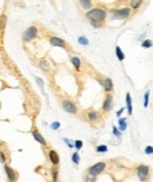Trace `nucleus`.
I'll use <instances>...</instances> for the list:
<instances>
[{"label": "nucleus", "instance_id": "nucleus-1", "mask_svg": "<svg viewBox=\"0 0 153 182\" xmlns=\"http://www.w3.org/2000/svg\"><path fill=\"white\" fill-rule=\"evenodd\" d=\"M85 17L90 20L92 26L99 28L104 26V22L107 18V11L103 7H93L92 9L86 12Z\"/></svg>", "mask_w": 153, "mask_h": 182}, {"label": "nucleus", "instance_id": "nucleus-2", "mask_svg": "<svg viewBox=\"0 0 153 182\" xmlns=\"http://www.w3.org/2000/svg\"><path fill=\"white\" fill-rule=\"evenodd\" d=\"M131 8L129 7H121V8H113L110 12L112 13L113 20H125L131 16Z\"/></svg>", "mask_w": 153, "mask_h": 182}, {"label": "nucleus", "instance_id": "nucleus-3", "mask_svg": "<svg viewBox=\"0 0 153 182\" xmlns=\"http://www.w3.org/2000/svg\"><path fill=\"white\" fill-rule=\"evenodd\" d=\"M137 175L139 182H147L150 179V167L146 164H139L137 167Z\"/></svg>", "mask_w": 153, "mask_h": 182}, {"label": "nucleus", "instance_id": "nucleus-4", "mask_svg": "<svg viewBox=\"0 0 153 182\" xmlns=\"http://www.w3.org/2000/svg\"><path fill=\"white\" fill-rule=\"evenodd\" d=\"M61 107H62L64 111H65L66 113H68V114H73L74 115V114L78 113V107H76L75 102L72 101L71 99H64L61 101Z\"/></svg>", "mask_w": 153, "mask_h": 182}, {"label": "nucleus", "instance_id": "nucleus-5", "mask_svg": "<svg viewBox=\"0 0 153 182\" xmlns=\"http://www.w3.org/2000/svg\"><path fill=\"white\" fill-rule=\"evenodd\" d=\"M38 36V27L37 26H30V27L22 33V41L30 42Z\"/></svg>", "mask_w": 153, "mask_h": 182}, {"label": "nucleus", "instance_id": "nucleus-6", "mask_svg": "<svg viewBox=\"0 0 153 182\" xmlns=\"http://www.w3.org/2000/svg\"><path fill=\"white\" fill-rule=\"evenodd\" d=\"M105 169H106V163L105 162H97V163H94L93 166H91L90 168H88L87 172H90L91 174L98 176L100 174H103L105 172Z\"/></svg>", "mask_w": 153, "mask_h": 182}, {"label": "nucleus", "instance_id": "nucleus-7", "mask_svg": "<svg viewBox=\"0 0 153 182\" xmlns=\"http://www.w3.org/2000/svg\"><path fill=\"white\" fill-rule=\"evenodd\" d=\"M99 84L101 85V87L104 88V90L107 93V94H111L114 89V85H113V81L110 78H103V79H99L98 80Z\"/></svg>", "mask_w": 153, "mask_h": 182}, {"label": "nucleus", "instance_id": "nucleus-8", "mask_svg": "<svg viewBox=\"0 0 153 182\" xmlns=\"http://www.w3.org/2000/svg\"><path fill=\"white\" fill-rule=\"evenodd\" d=\"M113 108V95L112 94H106L104 102H103V112L108 113Z\"/></svg>", "mask_w": 153, "mask_h": 182}, {"label": "nucleus", "instance_id": "nucleus-9", "mask_svg": "<svg viewBox=\"0 0 153 182\" xmlns=\"http://www.w3.org/2000/svg\"><path fill=\"white\" fill-rule=\"evenodd\" d=\"M49 44L54 47H61V48H67V44L65 40H62L59 36H51L49 38Z\"/></svg>", "mask_w": 153, "mask_h": 182}, {"label": "nucleus", "instance_id": "nucleus-10", "mask_svg": "<svg viewBox=\"0 0 153 182\" xmlns=\"http://www.w3.org/2000/svg\"><path fill=\"white\" fill-rule=\"evenodd\" d=\"M4 169H5V173H6L8 182H16V180H17V173H16V171L13 169V168H11L8 164H5L4 166Z\"/></svg>", "mask_w": 153, "mask_h": 182}, {"label": "nucleus", "instance_id": "nucleus-11", "mask_svg": "<svg viewBox=\"0 0 153 182\" xmlns=\"http://www.w3.org/2000/svg\"><path fill=\"white\" fill-rule=\"evenodd\" d=\"M48 159H49L51 163H52L54 167H57L59 164V162H60L59 154L54 149H49V152H48Z\"/></svg>", "mask_w": 153, "mask_h": 182}, {"label": "nucleus", "instance_id": "nucleus-12", "mask_svg": "<svg viewBox=\"0 0 153 182\" xmlns=\"http://www.w3.org/2000/svg\"><path fill=\"white\" fill-rule=\"evenodd\" d=\"M32 135H33L34 140L38 142V144H40L41 146H46V145H47V142H46L45 138L41 135V133L38 131V129H33V131H32Z\"/></svg>", "mask_w": 153, "mask_h": 182}, {"label": "nucleus", "instance_id": "nucleus-13", "mask_svg": "<svg viewBox=\"0 0 153 182\" xmlns=\"http://www.w3.org/2000/svg\"><path fill=\"white\" fill-rule=\"evenodd\" d=\"M86 115H87V119H88L90 122H95V121H98L100 119V113L98 111H95V109H90L86 113Z\"/></svg>", "mask_w": 153, "mask_h": 182}, {"label": "nucleus", "instance_id": "nucleus-14", "mask_svg": "<svg viewBox=\"0 0 153 182\" xmlns=\"http://www.w3.org/2000/svg\"><path fill=\"white\" fill-rule=\"evenodd\" d=\"M126 109L129 115H132L133 113V107H132V98L130 93H126Z\"/></svg>", "mask_w": 153, "mask_h": 182}, {"label": "nucleus", "instance_id": "nucleus-15", "mask_svg": "<svg viewBox=\"0 0 153 182\" xmlns=\"http://www.w3.org/2000/svg\"><path fill=\"white\" fill-rule=\"evenodd\" d=\"M71 62H72V65L74 66V68L76 71H80V68H81V60L78 57H71Z\"/></svg>", "mask_w": 153, "mask_h": 182}, {"label": "nucleus", "instance_id": "nucleus-16", "mask_svg": "<svg viewBox=\"0 0 153 182\" xmlns=\"http://www.w3.org/2000/svg\"><path fill=\"white\" fill-rule=\"evenodd\" d=\"M126 128H127L126 118H119V120H118V129L120 132H124V131H126Z\"/></svg>", "mask_w": 153, "mask_h": 182}, {"label": "nucleus", "instance_id": "nucleus-17", "mask_svg": "<svg viewBox=\"0 0 153 182\" xmlns=\"http://www.w3.org/2000/svg\"><path fill=\"white\" fill-rule=\"evenodd\" d=\"M143 4H144L143 0H132V1H130V8L131 9H139Z\"/></svg>", "mask_w": 153, "mask_h": 182}, {"label": "nucleus", "instance_id": "nucleus-18", "mask_svg": "<svg viewBox=\"0 0 153 182\" xmlns=\"http://www.w3.org/2000/svg\"><path fill=\"white\" fill-rule=\"evenodd\" d=\"M39 67H40L43 71L48 72V71L51 69V65H49V62H48L46 59H43V60L39 62Z\"/></svg>", "mask_w": 153, "mask_h": 182}, {"label": "nucleus", "instance_id": "nucleus-19", "mask_svg": "<svg viewBox=\"0 0 153 182\" xmlns=\"http://www.w3.org/2000/svg\"><path fill=\"white\" fill-rule=\"evenodd\" d=\"M79 4L83 6L84 9H92L93 8V4L92 1H88V0H79Z\"/></svg>", "mask_w": 153, "mask_h": 182}, {"label": "nucleus", "instance_id": "nucleus-20", "mask_svg": "<svg viewBox=\"0 0 153 182\" xmlns=\"http://www.w3.org/2000/svg\"><path fill=\"white\" fill-rule=\"evenodd\" d=\"M84 182H97V176L91 174L90 172H86L84 176Z\"/></svg>", "mask_w": 153, "mask_h": 182}, {"label": "nucleus", "instance_id": "nucleus-21", "mask_svg": "<svg viewBox=\"0 0 153 182\" xmlns=\"http://www.w3.org/2000/svg\"><path fill=\"white\" fill-rule=\"evenodd\" d=\"M116 55H117L119 61H124L125 60V54H124V52L121 51V48L119 46H116Z\"/></svg>", "mask_w": 153, "mask_h": 182}, {"label": "nucleus", "instance_id": "nucleus-22", "mask_svg": "<svg viewBox=\"0 0 153 182\" xmlns=\"http://www.w3.org/2000/svg\"><path fill=\"white\" fill-rule=\"evenodd\" d=\"M72 162L74 164H79L80 163V155H79V152H74L72 154Z\"/></svg>", "mask_w": 153, "mask_h": 182}, {"label": "nucleus", "instance_id": "nucleus-23", "mask_svg": "<svg viewBox=\"0 0 153 182\" xmlns=\"http://www.w3.org/2000/svg\"><path fill=\"white\" fill-rule=\"evenodd\" d=\"M78 42H79V45H81V46H88V44H90L88 39H87L86 36H84V35H81V36L78 38Z\"/></svg>", "mask_w": 153, "mask_h": 182}, {"label": "nucleus", "instance_id": "nucleus-24", "mask_svg": "<svg viewBox=\"0 0 153 182\" xmlns=\"http://www.w3.org/2000/svg\"><path fill=\"white\" fill-rule=\"evenodd\" d=\"M108 150V147L106 145H99L95 147V152L97 153H106Z\"/></svg>", "mask_w": 153, "mask_h": 182}, {"label": "nucleus", "instance_id": "nucleus-25", "mask_svg": "<svg viewBox=\"0 0 153 182\" xmlns=\"http://www.w3.org/2000/svg\"><path fill=\"white\" fill-rule=\"evenodd\" d=\"M152 46H153V42H152V40H150V39H145V40L141 42L143 48H151Z\"/></svg>", "mask_w": 153, "mask_h": 182}, {"label": "nucleus", "instance_id": "nucleus-26", "mask_svg": "<svg viewBox=\"0 0 153 182\" xmlns=\"http://www.w3.org/2000/svg\"><path fill=\"white\" fill-rule=\"evenodd\" d=\"M148 100H150V90H146V93L144 94V107H148Z\"/></svg>", "mask_w": 153, "mask_h": 182}, {"label": "nucleus", "instance_id": "nucleus-27", "mask_svg": "<svg viewBox=\"0 0 153 182\" xmlns=\"http://www.w3.org/2000/svg\"><path fill=\"white\" fill-rule=\"evenodd\" d=\"M35 81H37V84H38V86L40 87V89H41V92L45 94V89H44V81H43V79H40V78H38V76H35Z\"/></svg>", "mask_w": 153, "mask_h": 182}, {"label": "nucleus", "instance_id": "nucleus-28", "mask_svg": "<svg viewBox=\"0 0 153 182\" xmlns=\"http://www.w3.org/2000/svg\"><path fill=\"white\" fill-rule=\"evenodd\" d=\"M83 146H84V144H83L81 140H75V141H74V148L76 149V152L80 150V149L83 148Z\"/></svg>", "mask_w": 153, "mask_h": 182}, {"label": "nucleus", "instance_id": "nucleus-29", "mask_svg": "<svg viewBox=\"0 0 153 182\" xmlns=\"http://www.w3.org/2000/svg\"><path fill=\"white\" fill-rule=\"evenodd\" d=\"M64 142L67 145V147H70V148H74V142H72L70 139H67V138H64Z\"/></svg>", "mask_w": 153, "mask_h": 182}, {"label": "nucleus", "instance_id": "nucleus-30", "mask_svg": "<svg viewBox=\"0 0 153 182\" xmlns=\"http://www.w3.org/2000/svg\"><path fill=\"white\" fill-rule=\"evenodd\" d=\"M51 128H52L53 131H58V129L60 128V122H59V121L52 122V123H51Z\"/></svg>", "mask_w": 153, "mask_h": 182}, {"label": "nucleus", "instance_id": "nucleus-31", "mask_svg": "<svg viewBox=\"0 0 153 182\" xmlns=\"http://www.w3.org/2000/svg\"><path fill=\"white\" fill-rule=\"evenodd\" d=\"M113 134L116 135L118 139H120V138H121V132L119 131V129H118L116 126H113Z\"/></svg>", "mask_w": 153, "mask_h": 182}, {"label": "nucleus", "instance_id": "nucleus-32", "mask_svg": "<svg viewBox=\"0 0 153 182\" xmlns=\"http://www.w3.org/2000/svg\"><path fill=\"white\" fill-rule=\"evenodd\" d=\"M52 175H53V182H58V169L57 168H53Z\"/></svg>", "mask_w": 153, "mask_h": 182}, {"label": "nucleus", "instance_id": "nucleus-33", "mask_svg": "<svg viewBox=\"0 0 153 182\" xmlns=\"http://www.w3.org/2000/svg\"><path fill=\"white\" fill-rule=\"evenodd\" d=\"M145 154L152 155V154H153V147H152V146H147V147L145 148Z\"/></svg>", "mask_w": 153, "mask_h": 182}, {"label": "nucleus", "instance_id": "nucleus-34", "mask_svg": "<svg viewBox=\"0 0 153 182\" xmlns=\"http://www.w3.org/2000/svg\"><path fill=\"white\" fill-rule=\"evenodd\" d=\"M0 161H1L3 163L6 162V155H5V153L3 150H0Z\"/></svg>", "mask_w": 153, "mask_h": 182}, {"label": "nucleus", "instance_id": "nucleus-35", "mask_svg": "<svg viewBox=\"0 0 153 182\" xmlns=\"http://www.w3.org/2000/svg\"><path fill=\"white\" fill-rule=\"evenodd\" d=\"M125 111V108L123 107V108H120L118 112H117V118H120V116H121V114H123V112Z\"/></svg>", "mask_w": 153, "mask_h": 182}]
</instances>
